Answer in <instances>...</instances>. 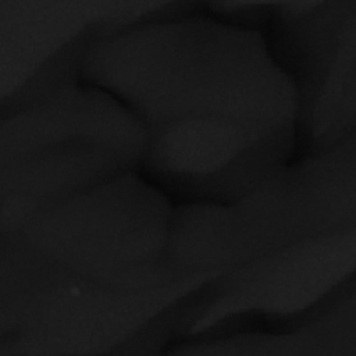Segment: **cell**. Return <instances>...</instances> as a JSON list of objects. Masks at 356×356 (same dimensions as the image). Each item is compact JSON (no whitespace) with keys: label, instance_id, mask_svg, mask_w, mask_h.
Masks as SVG:
<instances>
[{"label":"cell","instance_id":"6da1fadb","mask_svg":"<svg viewBox=\"0 0 356 356\" xmlns=\"http://www.w3.org/2000/svg\"><path fill=\"white\" fill-rule=\"evenodd\" d=\"M79 81L127 106L147 131L234 122L298 135L295 88L256 28L221 18L154 19L96 42Z\"/></svg>","mask_w":356,"mask_h":356},{"label":"cell","instance_id":"7a4b0ae2","mask_svg":"<svg viewBox=\"0 0 356 356\" xmlns=\"http://www.w3.org/2000/svg\"><path fill=\"white\" fill-rule=\"evenodd\" d=\"M145 136L114 100L70 88L1 121V234L35 213L140 168Z\"/></svg>","mask_w":356,"mask_h":356},{"label":"cell","instance_id":"3957f363","mask_svg":"<svg viewBox=\"0 0 356 356\" xmlns=\"http://www.w3.org/2000/svg\"><path fill=\"white\" fill-rule=\"evenodd\" d=\"M172 214V200L136 170L35 213L14 232L75 274L150 289L189 277L168 257Z\"/></svg>","mask_w":356,"mask_h":356}]
</instances>
